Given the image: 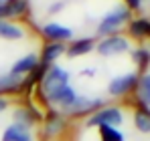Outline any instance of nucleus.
I'll list each match as a JSON object with an SVG mask.
<instances>
[{"label":"nucleus","mask_w":150,"mask_h":141,"mask_svg":"<svg viewBox=\"0 0 150 141\" xmlns=\"http://www.w3.org/2000/svg\"><path fill=\"white\" fill-rule=\"evenodd\" d=\"M136 85H138V75L136 73H126V75H120V77L110 81L108 91L114 97H120V95H126L128 91L136 89Z\"/></svg>","instance_id":"20e7f679"},{"label":"nucleus","mask_w":150,"mask_h":141,"mask_svg":"<svg viewBox=\"0 0 150 141\" xmlns=\"http://www.w3.org/2000/svg\"><path fill=\"white\" fill-rule=\"evenodd\" d=\"M122 121H124V115H122L120 109H116V107H105V109L96 111V113L89 117L87 125H89V127H101V125L116 127V125H120Z\"/></svg>","instance_id":"7ed1b4c3"},{"label":"nucleus","mask_w":150,"mask_h":141,"mask_svg":"<svg viewBox=\"0 0 150 141\" xmlns=\"http://www.w3.org/2000/svg\"><path fill=\"white\" fill-rule=\"evenodd\" d=\"M136 89H138V99H140V103H142L144 107H150V73L142 75V77L138 79Z\"/></svg>","instance_id":"f8f14e48"},{"label":"nucleus","mask_w":150,"mask_h":141,"mask_svg":"<svg viewBox=\"0 0 150 141\" xmlns=\"http://www.w3.org/2000/svg\"><path fill=\"white\" fill-rule=\"evenodd\" d=\"M140 2L142 0H128V6L130 8H140Z\"/></svg>","instance_id":"aec40b11"},{"label":"nucleus","mask_w":150,"mask_h":141,"mask_svg":"<svg viewBox=\"0 0 150 141\" xmlns=\"http://www.w3.org/2000/svg\"><path fill=\"white\" fill-rule=\"evenodd\" d=\"M63 52H65V47L61 43H51V45H47V47L43 48V63L49 65L55 59H59Z\"/></svg>","instance_id":"dca6fc26"},{"label":"nucleus","mask_w":150,"mask_h":141,"mask_svg":"<svg viewBox=\"0 0 150 141\" xmlns=\"http://www.w3.org/2000/svg\"><path fill=\"white\" fill-rule=\"evenodd\" d=\"M21 83V77H14V75H4L0 77V91H6V89H14L16 85Z\"/></svg>","instance_id":"6ab92c4d"},{"label":"nucleus","mask_w":150,"mask_h":141,"mask_svg":"<svg viewBox=\"0 0 150 141\" xmlns=\"http://www.w3.org/2000/svg\"><path fill=\"white\" fill-rule=\"evenodd\" d=\"M130 47V43L126 40L124 36H105L103 40L98 43V52L103 57H112V54H120L126 52Z\"/></svg>","instance_id":"39448f33"},{"label":"nucleus","mask_w":150,"mask_h":141,"mask_svg":"<svg viewBox=\"0 0 150 141\" xmlns=\"http://www.w3.org/2000/svg\"><path fill=\"white\" fill-rule=\"evenodd\" d=\"M126 20H130V10H128L126 6H116V8H112V10L100 20V24H98V34H101V36L112 34V32H116Z\"/></svg>","instance_id":"f03ea898"},{"label":"nucleus","mask_w":150,"mask_h":141,"mask_svg":"<svg viewBox=\"0 0 150 141\" xmlns=\"http://www.w3.org/2000/svg\"><path fill=\"white\" fill-rule=\"evenodd\" d=\"M98 107H103V99H85V97H77L73 105H69L65 109V113H89L96 111Z\"/></svg>","instance_id":"423d86ee"},{"label":"nucleus","mask_w":150,"mask_h":141,"mask_svg":"<svg viewBox=\"0 0 150 141\" xmlns=\"http://www.w3.org/2000/svg\"><path fill=\"white\" fill-rule=\"evenodd\" d=\"M61 8H63V2H57L53 8H49V12H57V10H61Z\"/></svg>","instance_id":"4be33fe9"},{"label":"nucleus","mask_w":150,"mask_h":141,"mask_svg":"<svg viewBox=\"0 0 150 141\" xmlns=\"http://www.w3.org/2000/svg\"><path fill=\"white\" fill-rule=\"evenodd\" d=\"M132 59H134V63L140 69H144V67H148V63H150V52L146 48H138V50L132 52Z\"/></svg>","instance_id":"a211bd4d"},{"label":"nucleus","mask_w":150,"mask_h":141,"mask_svg":"<svg viewBox=\"0 0 150 141\" xmlns=\"http://www.w3.org/2000/svg\"><path fill=\"white\" fill-rule=\"evenodd\" d=\"M25 141H30V137H28V139H25Z\"/></svg>","instance_id":"5701e85b"},{"label":"nucleus","mask_w":150,"mask_h":141,"mask_svg":"<svg viewBox=\"0 0 150 141\" xmlns=\"http://www.w3.org/2000/svg\"><path fill=\"white\" fill-rule=\"evenodd\" d=\"M134 125L140 133H150V111L146 107L138 109L136 115H134Z\"/></svg>","instance_id":"2eb2a0df"},{"label":"nucleus","mask_w":150,"mask_h":141,"mask_svg":"<svg viewBox=\"0 0 150 141\" xmlns=\"http://www.w3.org/2000/svg\"><path fill=\"white\" fill-rule=\"evenodd\" d=\"M43 32H45V36H49V38H51V43L69 40V38L73 36V30H71V28H67V26H61V24H57V22L45 24Z\"/></svg>","instance_id":"0eeeda50"},{"label":"nucleus","mask_w":150,"mask_h":141,"mask_svg":"<svg viewBox=\"0 0 150 141\" xmlns=\"http://www.w3.org/2000/svg\"><path fill=\"white\" fill-rule=\"evenodd\" d=\"M93 48V38H89V36H85V38H77L73 40L69 48H67V54L69 57H81V54H85V52H89Z\"/></svg>","instance_id":"9b49d317"},{"label":"nucleus","mask_w":150,"mask_h":141,"mask_svg":"<svg viewBox=\"0 0 150 141\" xmlns=\"http://www.w3.org/2000/svg\"><path fill=\"white\" fill-rule=\"evenodd\" d=\"M37 65H39L37 57H35V54H26V57L18 59V61L12 65V69H10V75H14V77H21V75H25V73H30L33 69H37Z\"/></svg>","instance_id":"6e6552de"},{"label":"nucleus","mask_w":150,"mask_h":141,"mask_svg":"<svg viewBox=\"0 0 150 141\" xmlns=\"http://www.w3.org/2000/svg\"><path fill=\"white\" fill-rule=\"evenodd\" d=\"M43 89L47 93V99L55 105H61L63 109H67L69 105H73L77 99L75 91L69 87V73L61 67H51L45 73L43 79Z\"/></svg>","instance_id":"f257e3e1"},{"label":"nucleus","mask_w":150,"mask_h":141,"mask_svg":"<svg viewBox=\"0 0 150 141\" xmlns=\"http://www.w3.org/2000/svg\"><path fill=\"white\" fill-rule=\"evenodd\" d=\"M6 107H8V101H6V99H2V97H0V113H2V111H4V109H6Z\"/></svg>","instance_id":"412c9836"},{"label":"nucleus","mask_w":150,"mask_h":141,"mask_svg":"<svg viewBox=\"0 0 150 141\" xmlns=\"http://www.w3.org/2000/svg\"><path fill=\"white\" fill-rule=\"evenodd\" d=\"M25 10H26V0H8L6 4L0 6V20H4L6 16L23 14Z\"/></svg>","instance_id":"1a4fd4ad"},{"label":"nucleus","mask_w":150,"mask_h":141,"mask_svg":"<svg viewBox=\"0 0 150 141\" xmlns=\"http://www.w3.org/2000/svg\"><path fill=\"white\" fill-rule=\"evenodd\" d=\"M25 36V30L16 24L8 22V20H0V38H6V40H18Z\"/></svg>","instance_id":"9d476101"},{"label":"nucleus","mask_w":150,"mask_h":141,"mask_svg":"<svg viewBox=\"0 0 150 141\" xmlns=\"http://www.w3.org/2000/svg\"><path fill=\"white\" fill-rule=\"evenodd\" d=\"M130 34H132V36H136V38L150 36V20H146V18L132 20V22H130Z\"/></svg>","instance_id":"4468645a"},{"label":"nucleus","mask_w":150,"mask_h":141,"mask_svg":"<svg viewBox=\"0 0 150 141\" xmlns=\"http://www.w3.org/2000/svg\"><path fill=\"white\" fill-rule=\"evenodd\" d=\"M28 137H30V135H28L26 127L18 125V123H14V125H10V127L4 131L2 141H25V139H28Z\"/></svg>","instance_id":"ddd939ff"},{"label":"nucleus","mask_w":150,"mask_h":141,"mask_svg":"<svg viewBox=\"0 0 150 141\" xmlns=\"http://www.w3.org/2000/svg\"><path fill=\"white\" fill-rule=\"evenodd\" d=\"M100 137L101 141H124V135L116 127H110V125H101L100 127Z\"/></svg>","instance_id":"f3484780"}]
</instances>
